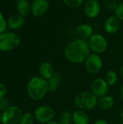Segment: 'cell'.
Wrapping results in <instances>:
<instances>
[{"instance_id":"cell-1","label":"cell","mask_w":123,"mask_h":124,"mask_svg":"<svg viewBox=\"0 0 123 124\" xmlns=\"http://www.w3.org/2000/svg\"><path fill=\"white\" fill-rule=\"evenodd\" d=\"M91 52L88 41L77 39L69 42L65 46L64 56L68 62L78 64L84 62Z\"/></svg>"},{"instance_id":"cell-2","label":"cell","mask_w":123,"mask_h":124,"mask_svg":"<svg viewBox=\"0 0 123 124\" xmlns=\"http://www.w3.org/2000/svg\"><path fill=\"white\" fill-rule=\"evenodd\" d=\"M26 89L29 97L34 101L42 100L49 92L47 80L41 76L32 77L28 81Z\"/></svg>"},{"instance_id":"cell-3","label":"cell","mask_w":123,"mask_h":124,"mask_svg":"<svg viewBox=\"0 0 123 124\" xmlns=\"http://www.w3.org/2000/svg\"><path fill=\"white\" fill-rule=\"evenodd\" d=\"M98 100L99 98L91 92L83 91L76 95L74 102L78 110L88 111L94 109L97 106Z\"/></svg>"},{"instance_id":"cell-4","label":"cell","mask_w":123,"mask_h":124,"mask_svg":"<svg viewBox=\"0 0 123 124\" xmlns=\"http://www.w3.org/2000/svg\"><path fill=\"white\" fill-rule=\"evenodd\" d=\"M21 42L20 36L12 32H4L0 34V51L8 52L17 47Z\"/></svg>"},{"instance_id":"cell-5","label":"cell","mask_w":123,"mask_h":124,"mask_svg":"<svg viewBox=\"0 0 123 124\" xmlns=\"http://www.w3.org/2000/svg\"><path fill=\"white\" fill-rule=\"evenodd\" d=\"M88 46L93 53L103 54L105 52L108 47V42L107 39L101 34L94 33L88 40Z\"/></svg>"},{"instance_id":"cell-6","label":"cell","mask_w":123,"mask_h":124,"mask_svg":"<svg viewBox=\"0 0 123 124\" xmlns=\"http://www.w3.org/2000/svg\"><path fill=\"white\" fill-rule=\"evenodd\" d=\"M22 116V110L19 107L10 106L1 113V123L3 124H17Z\"/></svg>"},{"instance_id":"cell-7","label":"cell","mask_w":123,"mask_h":124,"mask_svg":"<svg viewBox=\"0 0 123 124\" xmlns=\"http://www.w3.org/2000/svg\"><path fill=\"white\" fill-rule=\"evenodd\" d=\"M33 116L35 120L39 124H48L54 118L55 111L51 106L41 105L35 110Z\"/></svg>"},{"instance_id":"cell-8","label":"cell","mask_w":123,"mask_h":124,"mask_svg":"<svg viewBox=\"0 0 123 124\" xmlns=\"http://www.w3.org/2000/svg\"><path fill=\"white\" fill-rule=\"evenodd\" d=\"M86 71L91 74L98 73L102 68L103 61L99 54L91 53L84 62Z\"/></svg>"},{"instance_id":"cell-9","label":"cell","mask_w":123,"mask_h":124,"mask_svg":"<svg viewBox=\"0 0 123 124\" xmlns=\"http://www.w3.org/2000/svg\"><path fill=\"white\" fill-rule=\"evenodd\" d=\"M109 86L104 78H95L91 84V92L98 98L107 94Z\"/></svg>"},{"instance_id":"cell-10","label":"cell","mask_w":123,"mask_h":124,"mask_svg":"<svg viewBox=\"0 0 123 124\" xmlns=\"http://www.w3.org/2000/svg\"><path fill=\"white\" fill-rule=\"evenodd\" d=\"M83 9L87 17L94 19L97 17L101 12V4L98 0H87L83 4Z\"/></svg>"},{"instance_id":"cell-11","label":"cell","mask_w":123,"mask_h":124,"mask_svg":"<svg viewBox=\"0 0 123 124\" xmlns=\"http://www.w3.org/2000/svg\"><path fill=\"white\" fill-rule=\"evenodd\" d=\"M48 0H33L31 3V13L36 17L43 16L49 10Z\"/></svg>"},{"instance_id":"cell-12","label":"cell","mask_w":123,"mask_h":124,"mask_svg":"<svg viewBox=\"0 0 123 124\" xmlns=\"http://www.w3.org/2000/svg\"><path fill=\"white\" fill-rule=\"evenodd\" d=\"M120 28V20L115 15H110L107 17L104 22V29L108 34H115L118 32Z\"/></svg>"},{"instance_id":"cell-13","label":"cell","mask_w":123,"mask_h":124,"mask_svg":"<svg viewBox=\"0 0 123 124\" xmlns=\"http://www.w3.org/2000/svg\"><path fill=\"white\" fill-rule=\"evenodd\" d=\"M75 33L78 39L88 41L94 34V28L91 25L87 23H82L76 28Z\"/></svg>"},{"instance_id":"cell-14","label":"cell","mask_w":123,"mask_h":124,"mask_svg":"<svg viewBox=\"0 0 123 124\" xmlns=\"http://www.w3.org/2000/svg\"><path fill=\"white\" fill-rule=\"evenodd\" d=\"M7 22V26L9 28L12 30H18L24 25L25 20L23 16L17 14V15H12Z\"/></svg>"},{"instance_id":"cell-15","label":"cell","mask_w":123,"mask_h":124,"mask_svg":"<svg viewBox=\"0 0 123 124\" xmlns=\"http://www.w3.org/2000/svg\"><path fill=\"white\" fill-rule=\"evenodd\" d=\"M38 72L40 76L46 80L49 79L55 73L53 65L49 62H42L39 66Z\"/></svg>"},{"instance_id":"cell-16","label":"cell","mask_w":123,"mask_h":124,"mask_svg":"<svg viewBox=\"0 0 123 124\" xmlns=\"http://www.w3.org/2000/svg\"><path fill=\"white\" fill-rule=\"evenodd\" d=\"M49 92L53 93L57 90L62 84V76L58 73H54V74L47 80Z\"/></svg>"},{"instance_id":"cell-17","label":"cell","mask_w":123,"mask_h":124,"mask_svg":"<svg viewBox=\"0 0 123 124\" xmlns=\"http://www.w3.org/2000/svg\"><path fill=\"white\" fill-rule=\"evenodd\" d=\"M90 118L86 111L78 110L72 113V122L74 124H88Z\"/></svg>"},{"instance_id":"cell-18","label":"cell","mask_w":123,"mask_h":124,"mask_svg":"<svg viewBox=\"0 0 123 124\" xmlns=\"http://www.w3.org/2000/svg\"><path fill=\"white\" fill-rule=\"evenodd\" d=\"M115 105V100L112 96L105 95L101 97H99L98 100L97 106L102 110H107L113 108Z\"/></svg>"},{"instance_id":"cell-19","label":"cell","mask_w":123,"mask_h":124,"mask_svg":"<svg viewBox=\"0 0 123 124\" xmlns=\"http://www.w3.org/2000/svg\"><path fill=\"white\" fill-rule=\"evenodd\" d=\"M17 9L19 15L25 17L31 12V4L28 0H17Z\"/></svg>"},{"instance_id":"cell-20","label":"cell","mask_w":123,"mask_h":124,"mask_svg":"<svg viewBox=\"0 0 123 124\" xmlns=\"http://www.w3.org/2000/svg\"><path fill=\"white\" fill-rule=\"evenodd\" d=\"M105 81H107V83L108 84L109 86H114L117 81V73L113 70H109L106 76H105Z\"/></svg>"},{"instance_id":"cell-21","label":"cell","mask_w":123,"mask_h":124,"mask_svg":"<svg viewBox=\"0 0 123 124\" xmlns=\"http://www.w3.org/2000/svg\"><path fill=\"white\" fill-rule=\"evenodd\" d=\"M58 121L60 124H71L72 121V114L69 111H64L61 113Z\"/></svg>"},{"instance_id":"cell-22","label":"cell","mask_w":123,"mask_h":124,"mask_svg":"<svg viewBox=\"0 0 123 124\" xmlns=\"http://www.w3.org/2000/svg\"><path fill=\"white\" fill-rule=\"evenodd\" d=\"M63 3L69 8L77 9L83 5L84 0H62Z\"/></svg>"},{"instance_id":"cell-23","label":"cell","mask_w":123,"mask_h":124,"mask_svg":"<svg viewBox=\"0 0 123 124\" xmlns=\"http://www.w3.org/2000/svg\"><path fill=\"white\" fill-rule=\"evenodd\" d=\"M35 120L34 116L32 113H26L25 114L22 115L20 121V124H33Z\"/></svg>"},{"instance_id":"cell-24","label":"cell","mask_w":123,"mask_h":124,"mask_svg":"<svg viewBox=\"0 0 123 124\" xmlns=\"http://www.w3.org/2000/svg\"><path fill=\"white\" fill-rule=\"evenodd\" d=\"M118 3L115 0H106L104 1V5L109 11L115 12L118 6Z\"/></svg>"},{"instance_id":"cell-25","label":"cell","mask_w":123,"mask_h":124,"mask_svg":"<svg viewBox=\"0 0 123 124\" xmlns=\"http://www.w3.org/2000/svg\"><path fill=\"white\" fill-rule=\"evenodd\" d=\"M115 15L120 20V22H123V1L120 3L115 11Z\"/></svg>"},{"instance_id":"cell-26","label":"cell","mask_w":123,"mask_h":124,"mask_svg":"<svg viewBox=\"0 0 123 124\" xmlns=\"http://www.w3.org/2000/svg\"><path fill=\"white\" fill-rule=\"evenodd\" d=\"M7 27V22L4 17L3 15L0 12V34L5 32Z\"/></svg>"},{"instance_id":"cell-27","label":"cell","mask_w":123,"mask_h":124,"mask_svg":"<svg viewBox=\"0 0 123 124\" xmlns=\"http://www.w3.org/2000/svg\"><path fill=\"white\" fill-rule=\"evenodd\" d=\"M9 105V100L7 98L4 97V98L0 99V111L3 112L4 110L8 108Z\"/></svg>"},{"instance_id":"cell-28","label":"cell","mask_w":123,"mask_h":124,"mask_svg":"<svg viewBox=\"0 0 123 124\" xmlns=\"http://www.w3.org/2000/svg\"><path fill=\"white\" fill-rule=\"evenodd\" d=\"M7 93V87L4 84L0 83V99L4 98Z\"/></svg>"},{"instance_id":"cell-29","label":"cell","mask_w":123,"mask_h":124,"mask_svg":"<svg viewBox=\"0 0 123 124\" xmlns=\"http://www.w3.org/2000/svg\"><path fill=\"white\" fill-rule=\"evenodd\" d=\"M94 124H109L106 120H104V119H98V120H96L95 122H94Z\"/></svg>"},{"instance_id":"cell-30","label":"cell","mask_w":123,"mask_h":124,"mask_svg":"<svg viewBox=\"0 0 123 124\" xmlns=\"http://www.w3.org/2000/svg\"><path fill=\"white\" fill-rule=\"evenodd\" d=\"M120 99L122 100V101L123 102V86L121 87V89H120Z\"/></svg>"},{"instance_id":"cell-31","label":"cell","mask_w":123,"mask_h":124,"mask_svg":"<svg viewBox=\"0 0 123 124\" xmlns=\"http://www.w3.org/2000/svg\"><path fill=\"white\" fill-rule=\"evenodd\" d=\"M60 124V123L58 121H54V120H52L51 121L49 122L48 124Z\"/></svg>"},{"instance_id":"cell-32","label":"cell","mask_w":123,"mask_h":124,"mask_svg":"<svg viewBox=\"0 0 123 124\" xmlns=\"http://www.w3.org/2000/svg\"><path fill=\"white\" fill-rule=\"evenodd\" d=\"M120 121L121 124H123V111L120 113Z\"/></svg>"},{"instance_id":"cell-33","label":"cell","mask_w":123,"mask_h":124,"mask_svg":"<svg viewBox=\"0 0 123 124\" xmlns=\"http://www.w3.org/2000/svg\"><path fill=\"white\" fill-rule=\"evenodd\" d=\"M120 74H121V76H123V65L121 66V68H120Z\"/></svg>"},{"instance_id":"cell-34","label":"cell","mask_w":123,"mask_h":124,"mask_svg":"<svg viewBox=\"0 0 123 124\" xmlns=\"http://www.w3.org/2000/svg\"><path fill=\"white\" fill-rule=\"evenodd\" d=\"M0 122H1V114L0 115Z\"/></svg>"},{"instance_id":"cell-35","label":"cell","mask_w":123,"mask_h":124,"mask_svg":"<svg viewBox=\"0 0 123 124\" xmlns=\"http://www.w3.org/2000/svg\"><path fill=\"white\" fill-rule=\"evenodd\" d=\"M28 1H33V0H28Z\"/></svg>"},{"instance_id":"cell-36","label":"cell","mask_w":123,"mask_h":124,"mask_svg":"<svg viewBox=\"0 0 123 124\" xmlns=\"http://www.w3.org/2000/svg\"><path fill=\"white\" fill-rule=\"evenodd\" d=\"M0 124H2V123H0Z\"/></svg>"}]
</instances>
